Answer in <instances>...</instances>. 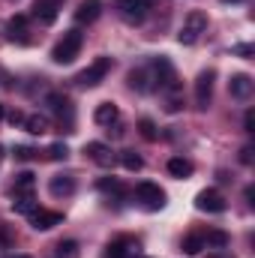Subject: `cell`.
Here are the masks:
<instances>
[{"mask_svg":"<svg viewBox=\"0 0 255 258\" xmlns=\"http://www.w3.org/2000/svg\"><path fill=\"white\" fill-rule=\"evenodd\" d=\"M192 162L189 159H183V156H174V159H168V174L171 177H177V180H186V177H192Z\"/></svg>","mask_w":255,"mask_h":258,"instance_id":"obj_20","label":"cell"},{"mask_svg":"<svg viewBox=\"0 0 255 258\" xmlns=\"http://www.w3.org/2000/svg\"><path fill=\"white\" fill-rule=\"evenodd\" d=\"M141 252V240L138 237H117L108 243L105 249V258H135Z\"/></svg>","mask_w":255,"mask_h":258,"instance_id":"obj_8","label":"cell"},{"mask_svg":"<svg viewBox=\"0 0 255 258\" xmlns=\"http://www.w3.org/2000/svg\"><path fill=\"white\" fill-rule=\"evenodd\" d=\"M48 192L54 195V198H69V195L75 192V177H72V174H57V177H51Z\"/></svg>","mask_w":255,"mask_h":258,"instance_id":"obj_19","label":"cell"},{"mask_svg":"<svg viewBox=\"0 0 255 258\" xmlns=\"http://www.w3.org/2000/svg\"><path fill=\"white\" fill-rule=\"evenodd\" d=\"M45 105L51 108V114H57L60 120H69L72 123V102H69V96H63V93H48L45 96Z\"/></svg>","mask_w":255,"mask_h":258,"instance_id":"obj_16","label":"cell"},{"mask_svg":"<svg viewBox=\"0 0 255 258\" xmlns=\"http://www.w3.org/2000/svg\"><path fill=\"white\" fill-rule=\"evenodd\" d=\"M195 207L201 210V213H222L228 204H225V198L219 189H201L198 198H195Z\"/></svg>","mask_w":255,"mask_h":258,"instance_id":"obj_10","label":"cell"},{"mask_svg":"<svg viewBox=\"0 0 255 258\" xmlns=\"http://www.w3.org/2000/svg\"><path fill=\"white\" fill-rule=\"evenodd\" d=\"M9 123H12V126H18V123L24 126V114H21V111H12V114H9Z\"/></svg>","mask_w":255,"mask_h":258,"instance_id":"obj_34","label":"cell"},{"mask_svg":"<svg viewBox=\"0 0 255 258\" xmlns=\"http://www.w3.org/2000/svg\"><path fill=\"white\" fill-rule=\"evenodd\" d=\"M135 258H138V255H135Z\"/></svg>","mask_w":255,"mask_h":258,"instance_id":"obj_40","label":"cell"},{"mask_svg":"<svg viewBox=\"0 0 255 258\" xmlns=\"http://www.w3.org/2000/svg\"><path fill=\"white\" fill-rule=\"evenodd\" d=\"M135 201L144 207V210H162L165 207V189L159 186V183H150V180H141L138 186H135Z\"/></svg>","mask_w":255,"mask_h":258,"instance_id":"obj_4","label":"cell"},{"mask_svg":"<svg viewBox=\"0 0 255 258\" xmlns=\"http://www.w3.org/2000/svg\"><path fill=\"white\" fill-rule=\"evenodd\" d=\"M231 51H234V54H240V57H252V54H255L252 45H234Z\"/></svg>","mask_w":255,"mask_h":258,"instance_id":"obj_31","label":"cell"},{"mask_svg":"<svg viewBox=\"0 0 255 258\" xmlns=\"http://www.w3.org/2000/svg\"><path fill=\"white\" fill-rule=\"evenodd\" d=\"M81 249H78V240H60L54 246V258H78Z\"/></svg>","mask_w":255,"mask_h":258,"instance_id":"obj_27","label":"cell"},{"mask_svg":"<svg viewBox=\"0 0 255 258\" xmlns=\"http://www.w3.org/2000/svg\"><path fill=\"white\" fill-rule=\"evenodd\" d=\"M6 33H9V39H12V42H18V45H27V42H30L27 18H24V15H15V18H9V21H6Z\"/></svg>","mask_w":255,"mask_h":258,"instance_id":"obj_13","label":"cell"},{"mask_svg":"<svg viewBox=\"0 0 255 258\" xmlns=\"http://www.w3.org/2000/svg\"><path fill=\"white\" fill-rule=\"evenodd\" d=\"M204 33H207V15H204V12H198V9H192L189 15L183 18V24H180L177 42H180V45H195Z\"/></svg>","mask_w":255,"mask_h":258,"instance_id":"obj_3","label":"cell"},{"mask_svg":"<svg viewBox=\"0 0 255 258\" xmlns=\"http://www.w3.org/2000/svg\"><path fill=\"white\" fill-rule=\"evenodd\" d=\"M138 129H141V135H144L147 141H153V138H156V126H153V120H147V117H144V120L138 123Z\"/></svg>","mask_w":255,"mask_h":258,"instance_id":"obj_30","label":"cell"},{"mask_svg":"<svg viewBox=\"0 0 255 258\" xmlns=\"http://www.w3.org/2000/svg\"><path fill=\"white\" fill-rule=\"evenodd\" d=\"M213 81H216V72L213 69H204L198 78H195V105L204 111V108H210V102H213Z\"/></svg>","mask_w":255,"mask_h":258,"instance_id":"obj_6","label":"cell"},{"mask_svg":"<svg viewBox=\"0 0 255 258\" xmlns=\"http://www.w3.org/2000/svg\"><path fill=\"white\" fill-rule=\"evenodd\" d=\"M39 207V201H36V195H12V210L15 213H33Z\"/></svg>","mask_w":255,"mask_h":258,"instance_id":"obj_23","label":"cell"},{"mask_svg":"<svg viewBox=\"0 0 255 258\" xmlns=\"http://www.w3.org/2000/svg\"><path fill=\"white\" fill-rule=\"evenodd\" d=\"M108 72H111V57H96L87 69H81L75 75V81H78V87H96V84L105 81Z\"/></svg>","mask_w":255,"mask_h":258,"instance_id":"obj_5","label":"cell"},{"mask_svg":"<svg viewBox=\"0 0 255 258\" xmlns=\"http://www.w3.org/2000/svg\"><path fill=\"white\" fill-rule=\"evenodd\" d=\"M63 9V0H36L33 3V15L42 21V24H54L57 15Z\"/></svg>","mask_w":255,"mask_h":258,"instance_id":"obj_12","label":"cell"},{"mask_svg":"<svg viewBox=\"0 0 255 258\" xmlns=\"http://www.w3.org/2000/svg\"><path fill=\"white\" fill-rule=\"evenodd\" d=\"M6 258H30V255H6Z\"/></svg>","mask_w":255,"mask_h":258,"instance_id":"obj_37","label":"cell"},{"mask_svg":"<svg viewBox=\"0 0 255 258\" xmlns=\"http://www.w3.org/2000/svg\"><path fill=\"white\" fill-rule=\"evenodd\" d=\"M24 129H27L30 135H45V132L51 129V120H48L45 114H30V117H24Z\"/></svg>","mask_w":255,"mask_h":258,"instance_id":"obj_21","label":"cell"},{"mask_svg":"<svg viewBox=\"0 0 255 258\" xmlns=\"http://www.w3.org/2000/svg\"><path fill=\"white\" fill-rule=\"evenodd\" d=\"M222 3H240V0H222Z\"/></svg>","mask_w":255,"mask_h":258,"instance_id":"obj_38","label":"cell"},{"mask_svg":"<svg viewBox=\"0 0 255 258\" xmlns=\"http://www.w3.org/2000/svg\"><path fill=\"white\" fill-rule=\"evenodd\" d=\"M63 222V213L60 210H45V207H36L33 213H30V225L36 228V231H51L54 225H60Z\"/></svg>","mask_w":255,"mask_h":258,"instance_id":"obj_11","label":"cell"},{"mask_svg":"<svg viewBox=\"0 0 255 258\" xmlns=\"http://www.w3.org/2000/svg\"><path fill=\"white\" fill-rule=\"evenodd\" d=\"M129 87L132 90H138V93H150V90H156V78H153V66H138V69H132L129 72Z\"/></svg>","mask_w":255,"mask_h":258,"instance_id":"obj_9","label":"cell"},{"mask_svg":"<svg viewBox=\"0 0 255 258\" xmlns=\"http://www.w3.org/2000/svg\"><path fill=\"white\" fill-rule=\"evenodd\" d=\"M15 156H18V159H33L36 150H30V147H15Z\"/></svg>","mask_w":255,"mask_h":258,"instance_id":"obj_32","label":"cell"},{"mask_svg":"<svg viewBox=\"0 0 255 258\" xmlns=\"http://www.w3.org/2000/svg\"><path fill=\"white\" fill-rule=\"evenodd\" d=\"M243 126H246V132H255V111H252V108L246 111V117H243Z\"/></svg>","mask_w":255,"mask_h":258,"instance_id":"obj_33","label":"cell"},{"mask_svg":"<svg viewBox=\"0 0 255 258\" xmlns=\"http://www.w3.org/2000/svg\"><path fill=\"white\" fill-rule=\"evenodd\" d=\"M0 162H3V147H0Z\"/></svg>","mask_w":255,"mask_h":258,"instance_id":"obj_39","label":"cell"},{"mask_svg":"<svg viewBox=\"0 0 255 258\" xmlns=\"http://www.w3.org/2000/svg\"><path fill=\"white\" fill-rule=\"evenodd\" d=\"M96 189L105 195H114V198H126V189H123V183L117 180V177H102L99 183H96Z\"/></svg>","mask_w":255,"mask_h":258,"instance_id":"obj_24","label":"cell"},{"mask_svg":"<svg viewBox=\"0 0 255 258\" xmlns=\"http://www.w3.org/2000/svg\"><path fill=\"white\" fill-rule=\"evenodd\" d=\"M45 156H48L51 162H63L66 156H69V147H66V144H51V147L45 150Z\"/></svg>","mask_w":255,"mask_h":258,"instance_id":"obj_29","label":"cell"},{"mask_svg":"<svg viewBox=\"0 0 255 258\" xmlns=\"http://www.w3.org/2000/svg\"><path fill=\"white\" fill-rule=\"evenodd\" d=\"M3 117H6V108H3V105H0V120H3Z\"/></svg>","mask_w":255,"mask_h":258,"instance_id":"obj_36","label":"cell"},{"mask_svg":"<svg viewBox=\"0 0 255 258\" xmlns=\"http://www.w3.org/2000/svg\"><path fill=\"white\" fill-rule=\"evenodd\" d=\"M117 159L123 162V168H126V171H141V168H144V159H141L135 150H120V153H117Z\"/></svg>","mask_w":255,"mask_h":258,"instance_id":"obj_25","label":"cell"},{"mask_svg":"<svg viewBox=\"0 0 255 258\" xmlns=\"http://www.w3.org/2000/svg\"><path fill=\"white\" fill-rule=\"evenodd\" d=\"M81 45H84V33L81 30H66L57 39V45L51 48V60L54 63H72L81 54Z\"/></svg>","mask_w":255,"mask_h":258,"instance_id":"obj_2","label":"cell"},{"mask_svg":"<svg viewBox=\"0 0 255 258\" xmlns=\"http://www.w3.org/2000/svg\"><path fill=\"white\" fill-rule=\"evenodd\" d=\"M252 78L249 75H243V72H237V75H231V81H228V93L234 96V99H249L252 96Z\"/></svg>","mask_w":255,"mask_h":258,"instance_id":"obj_15","label":"cell"},{"mask_svg":"<svg viewBox=\"0 0 255 258\" xmlns=\"http://www.w3.org/2000/svg\"><path fill=\"white\" fill-rule=\"evenodd\" d=\"M117 6H120L123 18H129V21H141V18L147 15L150 0H117Z\"/></svg>","mask_w":255,"mask_h":258,"instance_id":"obj_18","label":"cell"},{"mask_svg":"<svg viewBox=\"0 0 255 258\" xmlns=\"http://www.w3.org/2000/svg\"><path fill=\"white\" fill-rule=\"evenodd\" d=\"M99 15H102V3L99 0H81L78 9H75V21L78 24H93Z\"/></svg>","mask_w":255,"mask_h":258,"instance_id":"obj_14","label":"cell"},{"mask_svg":"<svg viewBox=\"0 0 255 258\" xmlns=\"http://www.w3.org/2000/svg\"><path fill=\"white\" fill-rule=\"evenodd\" d=\"M84 156H87L90 162H96L99 168H111L114 159H117V153H114L108 144H102V141H87V144H84Z\"/></svg>","mask_w":255,"mask_h":258,"instance_id":"obj_7","label":"cell"},{"mask_svg":"<svg viewBox=\"0 0 255 258\" xmlns=\"http://www.w3.org/2000/svg\"><path fill=\"white\" fill-rule=\"evenodd\" d=\"M240 162H246V165L252 162V147H243V150H240Z\"/></svg>","mask_w":255,"mask_h":258,"instance_id":"obj_35","label":"cell"},{"mask_svg":"<svg viewBox=\"0 0 255 258\" xmlns=\"http://www.w3.org/2000/svg\"><path fill=\"white\" fill-rule=\"evenodd\" d=\"M93 120H96L99 126H111V123L120 120V108H117L114 102H99L96 111H93Z\"/></svg>","mask_w":255,"mask_h":258,"instance_id":"obj_17","label":"cell"},{"mask_svg":"<svg viewBox=\"0 0 255 258\" xmlns=\"http://www.w3.org/2000/svg\"><path fill=\"white\" fill-rule=\"evenodd\" d=\"M33 189H36V177L30 171L15 174V189H12V195H33Z\"/></svg>","mask_w":255,"mask_h":258,"instance_id":"obj_22","label":"cell"},{"mask_svg":"<svg viewBox=\"0 0 255 258\" xmlns=\"http://www.w3.org/2000/svg\"><path fill=\"white\" fill-rule=\"evenodd\" d=\"M204 243L222 249V246H228V234H225V231H207V234H204Z\"/></svg>","mask_w":255,"mask_h":258,"instance_id":"obj_28","label":"cell"},{"mask_svg":"<svg viewBox=\"0 0 255 258\" xmlns=\"http://www.w3.org/2000/svg\"><path fill=\"white\" fill-rule=\"evenodd\" d=\"M150 66H153L156 90L165 96V111H168V114H177V111L183 108V93H180V81H177V69H174V63H171L165 54H159V57L150 60Z\"/></svg>","mask_w":255,"mask_h":258,"instance_id":"obj_1","label":"cell"},{"mask_svg":"<svg viewBox=\"0 0 255 258\" xmlns=\"http://www.w3.org/2000/svg\"><path fill=\"white\" fill-rule=\"evenodd\" d=\"M204 249H207L204 234H189V237H183V252H186V255H201Z\"/></svg>","mask_w":255,"mask_h":258,"instance_id":"obj_26","label":"cell"}]
</instances>
